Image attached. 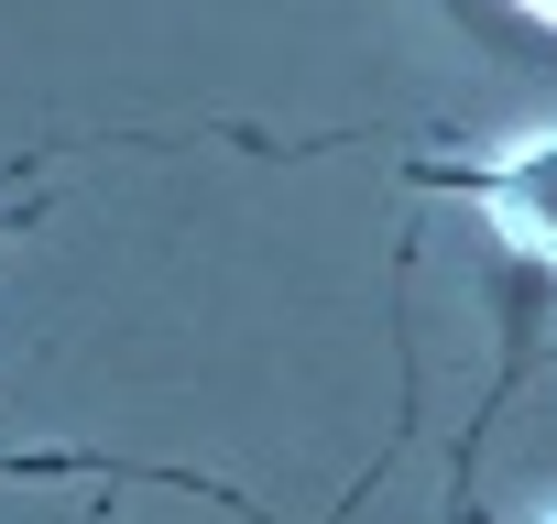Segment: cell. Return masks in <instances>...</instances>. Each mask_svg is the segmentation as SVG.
Segmentation results:
<instances>
[{
  "label": "cell",
  "instance_id": "6da1fadb",
  "mask_svg": "<svg viewBox=\"0 0 557 524\" xmlns=\"http://www.w3.org/2000/svg\"><path fill=\"white\" fill-rule=\"evenodd\" d=\"M546 175H557V142H546V132H535V142H513V153H503V175H492V229H503L513 251H557Z\"/></svg>",
  "mask_w": 557,
  "mask_h": 524
},
{
  "label": "cell",
  "instance_id": "7a4b0ae2",
  "mask_svg": "<svg viewBox=\"0 0 557 524\" xmlns=\"http://www.w3.org/2000/svg\"><path fill=\"white\" fill-rule=\"evenodd\" d=\"M524 12H557V0H524Z\"/></svg>",
  "mask_w": 557,
  "mask_h": 524
}]
</instances>
